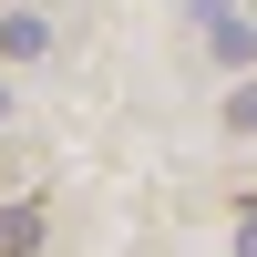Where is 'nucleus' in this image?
I'll use <instances>...</instances> for the list:
<instances>
[{
    "mask_svg": "<svg viewBox=\"0 0 257 257\" xmlns=\"http://www.w3.org/2000/svg\"><path fill=\"white\" fill-rule=\"evenodd\" d=\"M41 247V206H0V257H31Z\"/></svg>",
    "mask_w": 257,
    "mask_h": 257,
    "instance_id": "2",
    "label": "nucleus"
},
{
    "mask_svg": "<svg viewBox=\"0 0 257 257\" xmlns=\"http://www.w3.org/2000/svg\"><path fill=\"white\" fill-rule=\"evenodd\" d=\"M52 11H0V62H52Z\"/></svg>",
    "mask_w": 257,
    "mask_h": 257,
    "instance_id": "1",
    "label": "nucleus"
},
{
    "mask_svg": "<svg viewBox=\"0 0 257 257\" xmlns=\"http://www.w3.org/2000/svg\"><path fill=\"white\" fill-rule=\"evenodd\" d=\"M226 134H257V82H247V93H226Z\"/></svg>",
    "mask_w": 257,
    "mask_h": 257,
    "instance_id": "3",
    "label": "nucleus"
},
{
    "mask_svg": "<svg viewBox=\"0 0 257 257\" xmlns=\"http://www.w3.org/2000/svg\"><path fill=\"white\" fill-rule=\"evenodd\" d=\"M237 257H257V206H247V216H237Z\"/></svg>",
    "mask_w": 257,
    "mask_h": 257,
    "instance_id": "4",
    "label": "nucleus"
}]
</instances>
